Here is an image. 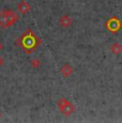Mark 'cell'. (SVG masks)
<instances>
[{
	"label": "cell",
	"mask_w": 122,
	"mask_h": 123,
	"mask_svg": "<svg viewBox=\"0 0 122 123\" xmlns=\"http://www.w3.org/2000/svg\"><path fill=\"white\" fill-rule=\"evenodd\" d=\"M15 43L20 45L27 54H30L37 45L41 43V40L37 37H36V34L31 30L28 29L26 33H24L20 37H18L17 41H15Z\"/></svg>",
	"instance_id": "1"
},
{
	"label": "cell",
	"mask_w": 122,
	"mask_h": 123,
	"mask_svg": "<svg viewBox=\"0 0 122 123\" xmlns=\"http://www.w3.org/2000/svg\"><path fill=\"white\" fill-rule=\"evenodd\" d=\"M19 16L12 10H2L0 11V27L6 29V28L13 26L18 22Z\"/></svg>",
	"instance_id": "2"
},
{
	"label": "cell",
	"mask_w": 122,
	"mask_h": 123,
	"mask_svg": "<svg viewBox=\"0 0 122 123\" xmlns=\"http://www.w3.org/2000/svg\"><path fill=\"white\" fill-rule=\"evenodd\" d=\"M57 105H58V107H59L60 111L64 116H67V117L73 115L75 111V106L69 100H67V98H59V100L57 101Z\"/></svg>",
	"instance_id": "3"
},
{
	"label": "cell",
	"mask_w": 122,
	"mask_h": 123,
	"mask_svg": "<svg viewBox=\"0 0 122 123\" xmlns=\"http://www.w3.org/2000/svg\"><path fill=\"white\" fill-rule=\"evenodd\" d=\"M60 73L64 78H70L74 73V68L70 63H64L60 68Z\"/></svg>",
	"instance_id": "4"
},
{
	"label": "cell",
	"mask_w": 122,
	"mask_h": 123,
	"mask_svg": "<svg viewBox=\"0 0 122 123\" xmlns=\"http://www.w3.org/2000/svg\"><path fill=\"white\" fill-rule=\"evenodd\" d=\"M59 24H60V26L62 28H64V29H67V28H70L72 26V24H73V19H72V17L70 15H67V14H64V15H62L60 17Z\"/></svg>",
	"instance_id": "5"
},
{
	"label": "cell",
	"mask_w": 122,
	"mask_h": 123,
	"mask_svg": "<svg viewBox=\"0 0 122 123\" xmlns=\"http://www.w3.org/2000/svg\"><path fill=\"white\" fill-rule=\"evenodd\" d=\"M109 50L112 55L115 56H119L122 54V44L119 42H115V43L110 44L109 46Z\"/></svg>",
	"instance_id": "6"
},
{
	"label": "cell",
	"mask_w": 122,
	"mask_h": 123,
	"mask_svg": "<svg viewBox=\"0 0 122 123\" xmlns=\"http://www.w3.org/2000/svg\"><path fill=\"white\" fill-rule=\"evenodd\" d=\"M17 9H18V12H19L20 14H27L28 12L30 11V4L28 3L27 1L23 0V1H20L19 3H18Z\"/></svg>",
	"instance_id": "7"
},
{
	"label": "cell",
	"mask_w": 122,
	"mask_h": 123,
	"mask_svg": "<svg viewBox=\"0 0 122 123\" xmlns=\"http://www.w3.org/2000/svg\"><path fill=\"white\" fill-rule=\"evenodd\" d=\"M30 63H31V67L33 68H39L42 65L41 60H40V59H37V58L32 59L31 62H30Z\"/></svg>",
	"instance_id": "8"
},
{
	"label": "cell",
	"mask_w": 122,
	"mask_h": 123,
	"mask_svg": "<svg viewBox=\"0 0 122 123\" xmlns=\"http://www.w3.org/2000/svg\"><path fill=\"white\" fill-rule=\"evenodd\" d=\"M2 64H3V59H2L1 57H0V68L2 67Z\"/></svg>",
	"instance_id": "9"
},
{
	"label": "cell",
	"mask_w": 122,
	"mask_h": 123,
	"mask_svg": "<svg viewBox=\"0 0 122 123\" xmlns=\"http://www.w3.org/2000/svg\"><path fill=\"white\" fill-rule=\"evenodd\" d=\"M2 49H3V44H2L1 42H0V51H1Z\"/></svg>",
	"instance_id": "10"
},
{
	"label": "cell",
	"mask_w": 122,
	"mask_h": 123,
	"mask_svg": "<svg viewBox=\"0 0 122 123\" xmlns=\"http://www.w3.org/2000/svg\"><path fill=\"white\" fill-rule=\"evenodd\" d=\"M0 117H1V111H0Z\"/></svg>",
	"instance_id": "11"
}]
</instances>
